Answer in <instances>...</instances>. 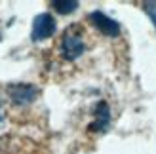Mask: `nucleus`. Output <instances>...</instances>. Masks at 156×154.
I'll return each mask as SVG.
<instances>
[{
	"instance_id": "nucleus-1",
	"label": "nucleus",
	"mask_w": 156,
	"mask_h": 154,
	"mask_svg": "<svg viewBox=\"0 0 156 154\" xmlns=\"http://www.w3.org/2000/svg\"><path fill=\"white\" fill-rule=\"evenodd\" d=\"M55 19H53L51 13H40L36 15L34 21H33V30H30V38L34 42H42V40H48L55 34Z\"/></svg>"
},
{
	"instance_id": "nucleus-2",
	"label": "nucleus",
	"mask_w": 156,
	"mask_h": 154,
	"mask_svg": "<svg viewBox=\"0 0 156 154\" xmlns=\"http://www.w3.org/2000/svg\"><path fill=\"white\" fill-rule=\"evenodd\" d=\"M86 51V44L82 34H78L76 30H67L63 34V40H61V53L63 57L69 61H74Z\"/></svg>"
},
{
	"instance_id": "nucleus-3",
	"label": "nucleus",
	"mask_w": 156,
	"mask_h": 154,
	"mask_svg": "<svg viewBox=\"0 0 156 154\" xmlns=\"http://www.w3.org/2000/svg\"><path fill=\"white\" fill-rule=\"evenodd\" d=\"M8 95L13 105L25 107L38 97V88L33 84H12V86H8Z\"/></svg>"
},
{
	"instance_id": "nucleus-4",
	"label": "nucleus",
	"mask_w": 156,
	"mask_h": 154,
	"mask_svg": "<svg viewBox=\"0 0 156 154\" xmlns=\"http://www.w3.org/2000/svg\"><path fill=\"white\" fill-rule=\"evenodd\" d=\"M90 23L93 27H95L101 34H105V36H118L120 34V25H118V21L112 19V17H108L107 13L103 12H91L90 13Z\"/></svg>"
},
{
	"instance_id": "nucleus-5",
	"label": "nucleus",
	"mask_w": 156,
	"mask_h": 154,
	"mask_svg": "<svg viewBox=\"0 0 156 154\" xmlns=\"http://www.w3.org/2000/svg\"><path fill=\"white\" fill-rule=\"evenodd\" d=\"M111 122V112H108V105L107 103H99L97 110H95V122L90 126L91 131H105V128Z\"/></svg>"
},
{
	"instance_id": "nucleus-6",
	"label": "nucleus",
	"mask_w": 156,
	"mask_h": 154,
	"mask_svg": "<svg viewBox=\"0 0 156 154\" xmlns=\"http://www.w3.org/2000/svg\"><path fill=\"white\" fill-rule=\"evenodd\" d=\"M51 8H55L57 13H73L78 8V2L76 0H53Z\"/></svg>"
},
{
	"instance_id": "nucleus-7",
	"label": "nucleus",
	"mask_w": 156,
	"mask_h": 154,
	"mask_svg": "<svg viewBox=\"0 0 156 154\" xmlns=\"http://www.w3.org/2000/svg\"><path fill=\"white\" fill-rule=\"evenodd\" d=\"M145 12L151 17V21L154 23V29H156V0L154 2H145Z\"/></svg>"
},
{
	"instance_id": "nucleus-8",
	"label": "nucleus",
	"mask_w": 156,
	"mask_h": 154,
	"mask_svg": "<svg viewBox=\"0 0 156 154\" xmlns=\"http://www.w3.org/2000/svg\"><path fill=\"white\" fill-rule=\"evenodd\" d=\"M0 120H2V99H0Z\"/></svg>"
}]
</instances>
